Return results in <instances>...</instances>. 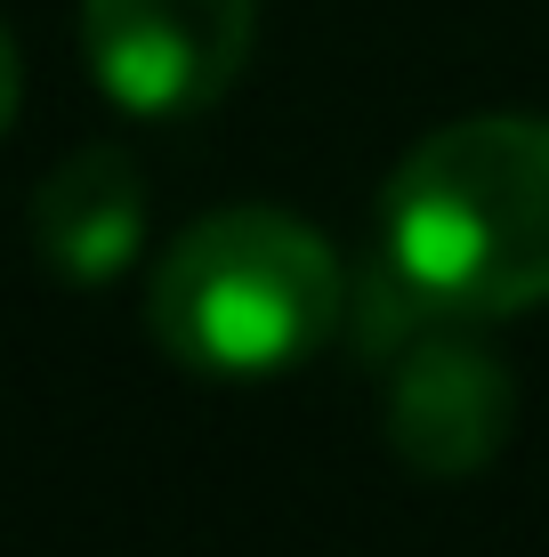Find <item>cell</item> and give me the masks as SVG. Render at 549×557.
<instances>
[{
  "mask_svg": "<svg viewBox=\"0 0 549 557\" xmlns=\"http://www.w3.org/2000/svg\"><path fill=\"white\" fill-rule=\"evenodd\" d=\"M16 98H25V65H16V41H9V25H0V138H9V122H16Z\"/></svg>",
  "mask_w": 549,
  "mask_h": 557,
  "instance_id": "7",
  "label": "cell"
},
{
  "mask_svg": "<svg viewBox=\"0 0 549 557\" xmlns=\"http://www.w3.org/2000/svg\"><path fill=\"white\" fill-rule=\"evenodd\" d=\"M437 323H452V315L388 251H372L364 275H348V332H355V356H364V363H396L412 339L437 332Z\"/></svg>",
  "mask_w": 549,
  "mask_h": 557,
  "instance_id": "6",
  "label": "cell"
},
{
  "mask_svg": "<svg viewBox=\"0 0 549 557\" xmlns=\"http://www.w3.org/2000/svg\"><path fill=\"white\" fill-rule=\"evenodd\" d=\"M162 356L211 380L291 372L348 323V267L308 219L275 202H226L162 251L146 283Z\"/></svg>",
  "mask_w": 549,
  "mask_h": 557,
  "instance_id": "2",
  "label": "cell"
},
{
  "mask_svg": "<svg viewBox=\"0 0 549 557\" xmlns=\"http://www.w3.org/2000/svg\"><path fill=\"white\" fill-rule=\"evenodd\" d=\"M259 41V0H82V57L138 122L219 106Z\"/></svg>",
  "mask_w": 549,
  "mask_h": 557,
  "instance_id": "3",
  "label": "cell"
},
{
  "mask_svg": "<svg viewBox=\"0 0 549 557\" xmlns=\"http://www.w3.org/2000/svg\"><path fill=\"white\" fill-rule=\"evenodd\" d=\"M380 251L445 315L494 323L549 299V122L469 113L428 129L380 186Z\"/></svg>",
  "mask_w": 549,
  "mask_h": 557,
  "instance_id": "1",
  "label": "cell"
},
{
  "mask_svg": "<svg viewBox=\"0 0 549 557\" xmlns=\"http://www.w3.org/2000/svg\"><path fill=\"white\" fill-rule=\"evenodd\" d=\"M146 243V178L122 146H82L33 195V251L57 283L98 292L122 267H138Z\"/></svg>",
  "mask_w": 549,
  "mask_h": 557,
  "instance_id": "5",
  "label": "cell"
},
{
  "mask_svg": "<svg viewBox=\"0 0 549 557\" xmlns=\"http://www.w3.org/2000/svg\"><path fill=\"white\" fill-rule=\"evenodd\" d=\"M509 429H517V372H509L461 315L396 356L388 445L412 476H445L452 485V476L494 469Z\"/></svg>",
  "mask_w": 549,
  "mask_h": 557,
  "instance_id": "4",
  "label": "cell"
}]
</instances>
